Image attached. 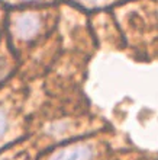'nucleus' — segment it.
<instances>
[{
    "label": "nucleus",
    "instance_id": "3",
    "mask_svg": "<svg viewBox=\"0 0 158 160\" xmlns=\"http://www.w3.org/2000/svg\"><path fill=\"white\" fill-rule=\"evenodd\" d=\"M6 130H7V121H6V117H4V114L0 111V138L4 135V132H6Z\"/></svg>",
    "mask_w": 158,
    "mask_h": 160
},
{
    "label": "nucleus",
    "instance_id": "5",
    "mask_svg": "<svg viewBox=\"0 0 158 160\" xmlns=\"http://www.w3.org/2000/svg\"><path fill=\"white\" fill-rule=\"evenodd\" d=\"M77 2L83 4H99V3H103L104 0H77Z\"/></svg>",
    "mask_w": 158,
    "mask_h": 160
},
{
    "label": "nucleus",
    "instance_id": "4",
    "mask_svg": "<svg viewBox=\"0 0 158 160\" xmlns=\"http://www.w3.org/2000/svg\"><path fill=\"white\" fill-rule=\"evenodd\" d=\"M6 73H7V61L0 57V80L3 79Z\"/></svg>",
    "mask_w": 158,
    "mask_h": 160
},
{
    "label": "nucleus",
    "instance_id": "2",
    "mask_svg": "<svg viewBox=\"0 0 158 160\" xmlns=\"http://www.w3.org/2000/svg\"><path fill=\"white\" fill-rule=\"evenodd\" d=\"M90 157L92 153L86 146H71L57 153L51 160H90Z\"/></svg>",
    "mask_w": 158,
    "mask_h": 160
},
{
    "label": "nucleus",
    "instance_id": "1",
    "mask_svg": "<svg viewBox=\"0 0 158 160\" xmlns=\"http://www.w3.org/2000/svg\"><path fill=\"white\" fill-rule=\"evenodd\" d=\"M41 29V18L35 13H22L13 21V32L19 39H32Z\"/></svg>",
    "mask_w": 158,
    "mask_h": 160
}]
</instances>
